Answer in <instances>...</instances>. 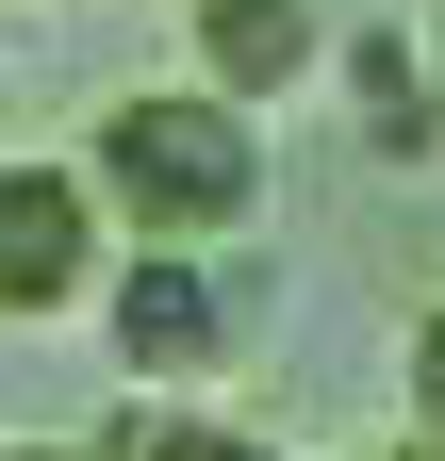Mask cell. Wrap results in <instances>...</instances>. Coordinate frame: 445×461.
Instances as JSON below:
<instances>
[{
    "label": "cell",
    "instance_id": "cell-7",
    "mask_svg": "<svg viewBox=\"0 0 445 461\" xmlns=\"http://www.w3.org/2000/svg\"><path fill=\"white\" fill-rule=\"evenodd\" d=\"M413 412L445 429V313H413Z\"/></svg>",
    "mask_w": 445,
    "mask_h": 461
},
{
    "label": "cell",
    "instance_id": "cell-9",
    "mask_svg": "<svg viewBox=\"0 0 445 461\" xmlns=\"http://www.w3.org/2000/svg\"><path fill=\"white\" fill-rule=\"evenodd\" d=\"M0 461H83V445H0Z\"/></svg>",
    "mask_w": 445,
    "mask_h": 461
},
{
    "label": "cell",
    "instance_id": "cell-3",
    "mask_svg": "<svg viewBox=\"0 0 445 461\" xmlns=\"http://www.w3.org/2000/svg\"><path fill=\"white\" fill-rule=\"evenodd\" d=\"M99 330H116L132 379H198L214 330H232V297H214L198 248H116V280H99Z\"/></svg>",
    "mask_w": 445,
    "mask_h": 461
},
{
    "label": "cell",
    "instance_id": "cell-8",
    "mask_svg": "<svg viewBox=\"0 0 445 461\" xmlns=\"http://www.w3.org/2000/svg\"><path fill=\"white\" fill-rule=\"evenodd\" d=\"M396 461H445V429H429V412H413V429H396Z\"/></svg>",
    "mask_w": 445,
    "mask_h": 461
},
{
    "label": "cell",
    "instance_id": "cell-6",
    "mask_svg": "<svg viewBox=\"0 0 445 461\" xmlns=\"http://www.w3.org/2000/svg\"><path fill=\"white\" fill-rule=\"evenodd\" d=\"M83 461H264V445H248V429H198V412H116Z\"/></svg>",
    "mask_w": 445,
    "mask_h": 461
},
{
    "label": "cell",
    "instance_id": "cell-2",
    "mask_svg": "<svg viewBox=\"0 0 445 461\" xmlns=\"http://www.w3.org/2000/svg\"><path fill=\"white\" fill-rule=\"evenodd\" d=\"M99 280H116V198L83 182V149H0V313L50 330V313H99Z\"/></svg>",
    "mask_w": 445,
    "mask_h": 461
},
{
    "label": "cell",
    "instance_id": "cell-4",
    "mask_svg": "<svg viewBox=\"0 0 445 461\" xmlns=\"http://www.w3.org/2000/svg\"><path fill=\"white\" fill-rule=\"evenodd\" d=\"M182 50H198V83H214V99L281 115V99H297V83H313L347 33H330L313 0H182Z\"/></svg>",
    "mask_w": 445,
    "mask_h": 461
},
{
    "label": "cell",
    "instance_id": "cell-5",
    "mask_svg": "<svg viewBox=\"0 0 445 461\" xmlns=\"http://www.w3.org/2000/svg\"><path fill=\"white\" fill-rule=\"evenodd\" d=\"M330 83H347V132H363V165H429V149H445V50H429L413 17L347 33V50H330Z\"/></svg>",
    "mask_w": 445,
    "mask_h": 461
},
{
    "label": "cell",
    "instance_id": "cell-10",
    "mask_svg": "<svg viewBox=\"0 0 445 461\" xmlns=\"http://www.w3.org/2000/svg\"><path fill=\"white\" fill-rule=\"evenodd\" d=\"M0 149H17V99H0Z\"/></svg>",
    "mask_w": 445,
    "mask_h": 461
},
{
    "label": "cell",
    "instance_id": "cell-11",
    "mask_svg": "<svg viewBox=\"0 0 445 461\" xmlns=\"http://www.w3.org/2000/svg\"><path fill=\"white\" fill-rule=\"evenodd\" d=\"M429 50H445V0H429Z\"/></svg>",
    "mask_w": 445,
    "mask_h": 461
},
{
    "label": "cell",
    "instance_id": "cell-1",
    "mask_svg": "<svg viewBox=\"0 0 445 461\" xmlns=\"http://www.w3.org/2000/svg\"><path fill=\"white\" fill-rule=\"evenodd\" d=\"M83 182L116 198L132 248H214V230H248V214H264V115H248V99H214L198 67H182V83H132V99H99Z\"/></svg>",
    "mask_w": 445,
    "mask_h": 461
}]
</instances>
